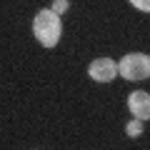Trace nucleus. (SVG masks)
<instances>
[{
	"mask_svg": "<svg viewBox=\"0 0 150 150\" xmlns=\"http://www.w3.org/2000/svg\"><path fill=\"white\" fill-rule=\"evenodd\" d=\"M33 33H35L38 43L43 48H55L63 35V23H60V15L53 10V8H45L35 15L33 20Z\"/></svg>",
	"mask_w": 150,
	"mask_h": 150,
	"instance_id": "1",
	"label": "nucleus"
},
{
	"mask_svg": "<svg viewBox=\"0 0 150 150\" xmlns=\"http://www.w3.org/2000/svg\"><path fill=\"white\" fill-rule=\"evenodd\" d=\"M118 75H123L125 80H145V78H150V55L128 53L118 63Z\"/></svg>",
	"mask_w": 150,
	"mask_h": 150,
	"instance_id": "2",
	"label": "nucleus"
},
{
	"mask_svg": "<svg viewBox=\"0 0 150 150\" xmlns=\"http://www.w3.org/2000/svg\"><path fill=\"white\" fill-rule=\"evenodd\" d=\"M88 75H90L95 83H110V80H115V75H118V63L110 60V58H95L88 65Z\"/></svg>",
	"mask_w": 150,
	"mask_h": 150,
	"instance_id": "3",
	"label": "nucleus"
},
{
	"mask_svg": "<svg viewBox=\"0 0 150 150\" xmlns=\"http://www.w3.org/2000/svg\"><path fill=\"white\" fill-rule=\"evenodd\" d=\"M128 108H130V112H133L135 118L148 120L150 118V93H145V90L130 93L128 95Z\"/></svg>",
	"mask_w": 150,
	"mask_h": 150,
	"instance_id": "4",
	"label": "nucleus"
},
{
	"mask_svg": "<svg viewBox=\"0 0 150 150\" xmlns=\"http://www.w3.org/2000/svg\"><path fill=\"white\" fill-rule=\"evenodd\" d=\"M125 133H128L130 138H138V135L143 133V120H140V118H133V120L128 123V128H125Z\"/></svg>",
	"mask_w": 150,
	"mask_h": 150,
	"instance_id": "5",
	"label": "nucleus"
},
{
	"mask_svg": "<svg viewBox=\"0 0 150 150\" xmlns=\"http://www.w3.org/2000/svg\"><path fill=\"white\" fill-rule=\"evenodd\" d=\"M68 8H70V3H68V0H55V3H53V10L58 13V15H63V13L68 10Z\"/></svg>",
	"mask_w": 150,
	"mask_h": 150,
	"instance_id": "6",
	"label": "nucleus"
},
{
	"mask_svg": "<svg viewBox=\"0 0 150 150\" xmlns=\"http://www.w3.org/2000/svg\"><path fill=\"white\" fill-rule=\"evenodd\" d=\"M130 5H135L143 13H150V0H130Z\"/></svg>",
	"mask_w": 150,
	"mask_h": 150,
	"instance_id": "7",
	"label": "nucleus"
}]
</instances>
